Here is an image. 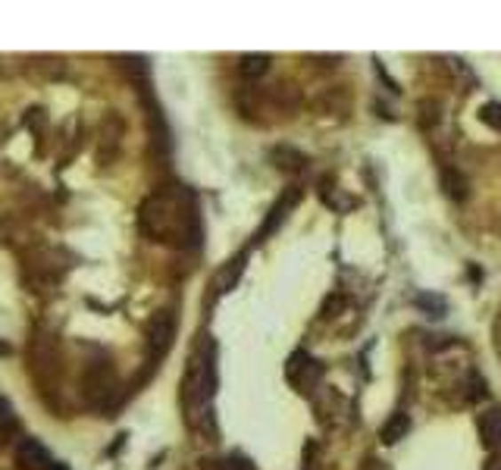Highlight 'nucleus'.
I'll return each instance as SVG.
<instances>
[{
	"instance_id": "f8f14e48",
	"label": "nucleus",
	"mask_w": 501,
	"mask_h": 470,
	"mask_svg": "<svg viewBox=\"0 0 501 470\" xmlns=\"http://www.w3.org/2000/svg\"><path fill=\"white\" fill-rule=\"evenodd\" d=\"M0 418H10V404L0 398Z\"/></svg>"
},
{
	"instance_id": "9b49d317",
	"label": "nucleus",
	"mask_w": 501,
	"mask_h": 470,
	"mask_svg": "<svg viewBox=\"0 0 501 470\" xmlns=\"http://www.w3.org/2000/svg\"><path fill=\"white\" fill-rule=\"evenodd\" d=\"M417 305L429 307V311H433V317H439V314L445 311V301L442 299H433V295H420V299H417Z\"/></svg>"
},
{
	"instance_id": "20e7f679",
	"label": "nucleus",
	"mask_w": 501,
	"mask_h": 470,
	"mask_svg": "<svg viewBox=\"0 0 501 470\" xmlns=\"http://www.w3.org/2000/svg\"><path fill=\"white\" fill-rule=\"evenodd\" d=\"M172 336H176V320L170 314H160L157 320L151 323V332H147V345H151V354L163 358L166 351L172 345Z\"/></svg>"
},
{
	"instance_id": "f03ea898",
	"label": "nucleus",
	"mask_w": 501,
	"mask_h": 470,
	"mask_svg": "<svg viewBox=\"0 0 501 470\" xmlns=\"http://www.w3.org/2000/svg\"><path fill=\"white\" fill-rule=\"evenodd\" d=\"M141 226L160 242H176L185 232V213L182 201L176 195H151L141 207Z\"/></svg>"
},
{
	"instance_id": "1a4fd4ad",
	"label": "nucleus",
	"mask_w": 501,
	"mask_h": 470,
	"mask_svg": "<svg viewBox=\"0 0 501 470\" xmlns=\"http://www.w3.org/2000/svg\"><path fill=\"white\" fill-rule=\"evenodd\" d=\"M242 270H244V258H235V260H229V264L219 270V276H217V291H229L232 285L238 283V276H242Z\"/></svg>"
},
{
	"instance_id": "0eeeda50",
	"label": "nucleus",
	"mask_w": 501,
	"mask_h": 470,
	"mask_svg": "<svg viewBox=\"0 0 501 470\" xmlns=\"http://www.w3.org/2000/svg\"><path fill=\"white\" fill-rule=\"evenodd\" d=\"M408 430H410V420H408V414H392V420H386V426H383V442L386 445H392V442H402L404 436H408Z\"/></svg>"
},
{
	"instance_id": "6e6552de",
	"label": "nucleus",
	"mask_w": 501,
	"mask_h": 470,
	"mask_svg": "<svg viewBox=\"0 0 501 470\" xmlns=\"http://www.w3.org/2000/svg\"><path fill=\"white\" fill-rule=\"evenodd\" d=\"M270 69V57L266 53H244L242 63H238V73L248 76V79H258Z\"/></svg>"
},
{
	"instance_id": "39448f33",
	"label": "nucleus",
	"mask_w": 501,
	"mask_h": 470,
	"mask_svg": "<svg viewBox=\"0 0 501 470\" xmlns=\"http://www.w3.org/2000/svg\"><path fill=\"white\" fill-rule=\"evenodd\" d=\"M16 458H20V464L26 470H53L51 451H47L44 445L38 442V439H26V442H20V451H16Z\"/></svg>"
},
{
	"instance_id": "ddd939ff",
	"label": "nucleus",
	"mask_w": 501,
	"mask_h": 470,
	"mask_svg": "<svg viewBox=\"0 0 501 470\" xmlns=\"http://www.w3.org/2000/svg\"><path fill=\"white\" fill-rule=\"evenodd\" d=\"M486 470H501V461H489Z\"/></svg>"
},
{
	"instance_id": "9d476101",
	"label": "nucleus",
	"mask_w": 501,
	"mask_h": 470,
	"mask_svg": "<svg viewBox=\"0 0 501 470\" xmlns=\"http://www.w3.org/2000/svg\"><path fill=\"white\" fill-rule=\"evenodd\" d=\"M480 116H482V123H486V126L501 129V104H482Z\"/></svg>"
},
{
	"instance_id": "7ed1b4c3",
	"label": "nucleus",
	"mask_w": 501,
	"mask_h": 470,
	"mask_svg": "<svg viewBox=\"0 0 501 470\" xmlns=\"http://www.w3.org/2000/svg\"><path fill=\"white\" fill-rule=\"evenodd\" d=\"M113 389H116V383H113V373L107 370V367H91V370H88V379H85L88 402L98 404V408H107Z\"/></svg>"
},
{
	"instance_id": "f257e3e1",
	"label": "nucleus",
	"mask_w": 501,
	"mask_h": 470,
	"mask_svg": "<svg viewBox=\"0 0 501 470\" xmlns=\"http://www.w3.org/2000/svg\"><path fill=\"white\" fill-rule=\"evenodd\" d=\"M213 354L211 348H198L188 361V370L182 379V404H185V418L195 430L207 424L211 418V398H213Z\"/></svg>"
},
{
	"instance_id": "423d86ee",
	"label": "nucleus",
	"mask_w": 501,
	"mask_h": 470,
	"mask_svg": "<svg viewBox=\"0 0 501 470\" xmlns=\"http://www.w3.org/2000/svg\"><path fill=\"white\" fill-rule=\"evenodd\" d=\"M480 433H482V442H486L489 449L501 451V408H492V410L482 414Z\"/></svg>"
}]
</instances>
